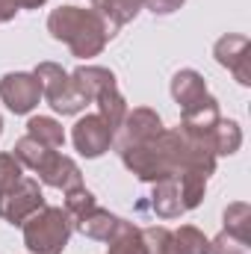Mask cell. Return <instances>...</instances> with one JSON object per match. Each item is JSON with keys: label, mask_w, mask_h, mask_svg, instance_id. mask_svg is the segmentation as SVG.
Instances as JSON below:
<instances>
[{"label": "cell", "mask_w": 251, "mask_h": 254, "mask_svg": "<svg viewBox=\"0 0 251 254\" xmlns=\"http://www.w3.org/2000/svg\"><path fill=\"white\" fill-rule=\"evenodd\" d=\"M92 9H98L116 30L119 27H125L130 24L136 15H139V9H142V0H101L98 6H92Z\"/></svg>", "instance_id": "22"}, {"label": "cell", "mask_w": 251, "mask_h": 254, "mask_svg": "<svg viewBox=\"0 0 251 254\" xmlns=\"http://www.w3.org/2000/svg\"><path fill=\"white\" fill-rule=\"evenodd\" d=\"M219 119H222V113H219V101L213 98V95H207V98H201L198 104H192L187 110H181V125L187 133H198V136H210L213 133V127L219 125Z\"/></svg>", "instance_id": "12"}, {"label": "cell", "mask_w": 251, "mask_h": 254, "mask_svg": "<svg viewBox=\"0 0 251 254\" xmlns=\"http://www.w3.org/2000/svg\"><path fill=\"white\" fill-rule=\"evenodd\" d=\"M95 207H98V198L86 190V187H77V190L65 192V207H63V210L68 213L71 225H74V222H80L83 216H89Z\"/></svg>", "instance_id": "24"}, {"label": "cell", "mask_w": 251, "mask_h": 254, "mask_svg": "<svg viewBox=\"0 0 251 254\" xmlns=\"http://www.w3.org/2000/svg\"><path fill=\"white\" fill-rule=\"evenodd\" d=\"M21 178H24V166L18 163V157L12 151H0V195L12 190Z\"/></svg>", "instance_id": "26"}, {"label": "cell", "mask_w": 251, "mask_h": 254, "mask_svg": "<svg viewBox=\"0 0 251 254\" xmlns=\"http://www.w3.org/2000/svg\"><path fill=\"white\" fill-rule=\"evenodd\" d=\"M163 133V119L157 110L151 107H136V110H127L125 122L119 125L116 136H113V148L122 154L125 148H133V145H142L154 136Z\"/></svg>", "instance_id": "7"}, {"label": "cell", "mask_w": 251, "mask_h": 254, "mask_svg": "<svg viewBox=\"0 0 251 254\" xmlns=\"http://www.w3.org/2000/svg\"><path fill=\"white\" fill-rule=\"evenodd\" d=\"M48 33L68 45V51L77 60H92L98 57L107 42L116 36V27L98 12V9H83V6H60L48 15Z\"/></svg>", "instance_id": "2"}, {"label": "cell", "mask_w": 251, "mask_h": 254, "mask_svg": "<svg viewBox=\"0 0 251 254\" xmlns=\"http://www.w3.org/2000/svg\"><path fill=\"white\" fill-rule=\"evenodd\" d=\"M92 104H98V116L107 125L113 127V130H119V125L125 122V116H127V101H125V95L119 92V83L116 86H107Z\"/></svg>", "instance_id": "17"}, {"label": "cell", "mask_w": 251, "mask_h": 254, "mask_svg": "<svg viewBox=\"0 0 251 254\" xmlns=\"http://www.w3.org/2000/svg\"><path fill=\"white\" fill-rule=\"evenodd\" d=\"M0 101L6 104L9 113L15 116H27L39 107L42 101V86L33 74L27 71H9L0 77Z\"/></svg>", "instance_id": "6"}, {"label": "cell", "mask_w": 251, "mask_h": 254, "mask_svg": "<svg viewBox=\"0 0 251 254\" xmlns=\"http://www.w3.org/2000/svg\"><path fill=\"white\" fill-rule=\"evenodd\" d=\"M0 136H3V119H0Z\"/></svg>", "instance_id": "31"}, {"label": "cell", "mask_w": 251, "mask_h": 254, "mask_svg": "<svg viewBox=\"0 0 251 254\" xmlns=\"http://www.w3.org/2000/svg\"><path fill=\"white\" fill-rule=\"evenodd\" d=\"M222 222H225V234H231V237L251 246V204H246V201L228 204L225 213H222Z\"/></svg>", "instance_id": "19"}, {"label": "cell", "mask_w": 251, "mask_h": 254, "mask_svg": "<svg viewBox=\"0 0 251 254\" xmlns=\"http://www.w3.org/2000/svg\"><path fill=\"white\" fill-rule=\"evenodd\" d=\"M119 219H122V216H116V213H110V210H104V207H95L89 216H83L80 222H74V231H80L86 240L107 243V240L113 237Z\"/></svg>", "instance_id": "15"}, {"label": "cell", "mask_w": 251, "mask_h": 254, "mask_svg": "<svg viewBox=\"0 0 251 254\" xmlns=\"http://www.w3.org/2000/svg\"><path fill=\"white\" fill-rule=\"evenodd\" d=\"M18 3V9H39V6H45L48 0H15Z\"/></svg>", "instance_id": "30"}, {"label": "cell", "mask_w": 251, "mask_h": 254, "mask_svg": "<svg viewBox=\"0 0 251 254\" xmlns=\"http://www.w3.org/2000/svg\"><path fill=\"white\" fill-rule=\"evenodd\" d=\"M151 210L172 222V219H181L187 210H184V201H181V190H178V181H160L154 184V192H151Z\"/></svg>", "instance_id": "14"}, {"label": "cell", "mask_w": 251, "mask_h": 254, "mask_svg": "<svg viewBox=\"0 0 251 254\" xmlns=\"http://www.w3.org/2000/svg\"><path fill=\"white\" fill-rule=\"evenodd\" d=\"M207 175L201 172H184L178 178V190H181V201H184V210H195L201 201H204V192H207Z\"/></svg>", "instance_id": "23"}, {"label": "cell", "mask_w": 251, "mask_h": 254, "mask_svg": "<svg viewBox=\"0 0 251 254\" xmlns=\"http://www.w3.org/2000/svg\"><path fill=\"white\" fill-rule=\"evenodd\" d=\"M18 15V3L15 0H0V24H9Z\"/></svg>", "instance_id": "29"}, {"label": "cell", "mask_w": 251, "mask_h": 254, "mask_svg": "<svg viewBox=\"0 0 251 254\" xmlns=\"http://www.w3.org/2000/svg\"><path fill=\"white\" fill-rule=\"evenodd\" d=\"M184 3H187V0H142V6L151 9L154 15H172V12H178Z\"/></svg>", "instance_id": "28"}, {"label": "cell", "mask_w": 251, "mask_h": 254, "mask_svg": "<svg viewBox=\"0 0 251 254\" xmlns=\"http://www.w3.org/2000/svg\"><path fill=\"white\" fill-rule=\"evenodd\" d=\"M48 151H54V148H48V145L36 142L33 136H21V139L15 142V148H12V154L18 157V163H21L24 169H33V172H36V166L45 160V154H48Z\"/></svg>", "instance_id": "25"}, {"label": "cell", "mask_w": 251, "mask_h": 254, "mask_svg": "<svg viewBox=\"0 0 251 254\" xmlns=\"http://www.w3.org/2000/svg\"><path fill=\"white\" fill-rule=\"evenodd\" d=\"M42 207H45V192L36 178H21L12 190L0 195V219L15 225V228H21Z\"/></svg>", "instance_id": "5"}, {"label": "cell", "mask_w": 251, "mask_h": 254, "mask_svg": "<svg viewBox=\"0 0 251 254\" xmlns=\"http://www.w3.org/2000/svg\"><path fill=\"white\" fill-rule=\"evenodd\" d=\"M27 136H33L36 142H42V145H48V148H54V151L65 145L63 125H60L57 119H51V116H33V119L27 122Z\"/></svg>", "instance_id": "20"}, {"label": "cell", "mask_w": 251, "mask_h": 254, "mask_svg": "<svg viewBox=\"0 0 251 254\" xmlns=\"http://www.w3.org/2000/svg\"><path fill=\"white\" fill-rule=\"evenodd\" d=\"M210 254H251V249L249 243H243V240H237V237L222 231L219 237L210 240Z\"/></svg>", "instance_id": "27"}, {"label": "cell", "mask_w": 251, "mask_h": 254, "mask_svg": "<svg viewBox=\"0 0 251 254\" xmlns=\"http://www.w3.org/2000/svg\"><path fill=\"white\" fill-rule=\"evenodd\" d=\"M207 80L195 71V68H181L175 77H172V98L178 101L181 110H187L192 104H198L201 98H207Z\"/></svg>", "instance_id": "13"}, {"label": "cell", "mask_w": 251, "mask_h": 254, "mask_svg": "<svg viewBox=\"0 0 251 254\" xmlns=\"http://www.w3.org/2000/svg\"><path fill=\"white\" fill-rule=\"evenodd\" d=\"M107 243H110V252L107 254H148L142 228H136L127 219H119V225H116V231H113V237Z\"/></svg>", "instance_id": "16"}, {"label": "cell", "mask_w": 251, "mask_h": 254, "mask_svg": "<svg viewBox=\"0 0 251 254\" xmlns=\"http://www.w3.org/2000/svg\"><path fill=\"white\" fill-rule=\"evenodd\" d=\"M216 151L210 136L187 133L184 127L166 130L142 145H133L122 151V163L127 172H133L142 184H160V181H178L184 172H216Z\"/></svg>", "instance_id": "1"}, {"label": "cell", "mask_w": 251, "mask_h": 254, "mask_svg": "<svg viewBox=\"0 0 251 254\" xmlns=\"http://www.w3.org/2000/svg\"><path fill=\"white\" fill-rule=\"evenodd\" d=\"M21 231H24V246L30 249V254H63L74 225L63 207L45 204L21 225Z\"/></svg>", "instance_id": "3"}, {"label": "cell", "mask_w": 251, "mask_h": 254, "mask_svg": "<svg viewBox=\"0 0 251 254\" xmlns=\"http://www.w3.org/2000/svg\"><path fill=\"white\" fill-rule=\"evenodd\" d=\"M71 74V83H74V89L80 92V98L86 101V104H92L107 86H116L119 80H116V74L110 71V68H104V65H77L74 71H68Z\"/></svg>", "instance_id": "11"}, {"label": "cell", "mask_w": 251, "mask_h": 254, "mask_svg": "<svg viewBox=\"0 0 251 254\" xmlns=\"http://www.w3.org/2000/svg\"><path fill=\"white\" fill-rule=\"evenodd\" d=\"M210 142H213L216 157H231L243 148V127L234 119H219V125L210 133Z\"/></svg>", "instance_id": "18"}, {"label": "cell", "mask_w": 251, "mask_h": 254, "mask_svg": "<svg viewBox=\"0 0 251 254\" xmlns=\"http://www.w3.org/2000/svg\"><path fill=\"white\" fill-rule=\"evenodd\" d=\"M213 57L222 68H228L240 86H251V42L249 36L228 33L213 45Z\"/></svg>", "instance_id": "9"}, {"label": "cell", "mask_w": 251, "mask_h": 254, "mask_svg": "<svg viewBox=\"0 0 251 254\" xmlns=\"http://www.w3.org/2000/svg\"><path fill=\"white\" fill-rule=\"evenodd\" d=\"M33 77L39 80L42 98L51 104L54 113H60V116H77V113L86 107V101L80 98V92H77L74 83H71V74L65 71L63 65L39 63L36 71H33Z\"/></svg>", "instance_id": "4"}, {"label": "cell", "mask_w": 251, "mask_h": 254, "mask_svg": "<svg viewBox=\"0 0 251 254\" xmlns=\"http://www.w3.org/2000/svg\"><path fill=\"white\" fill-rule=\"evenodd\" d=\"M113 136H116V130L107 125L98 113H92V116H83L74 130H71V142H74V148L86 157V160H98L101 154H107L110 148H113Z\"/></svg>", "instance_id": "8"}, {"label": "cell", "mask_w": 251, "mask_h": 254, "mask_svg": "<svg viewBox=\"0 0 251 254\" xmlns=\"http://www.w3.org/2000/svg\"><path fill=\"white\" fill-rule=\"evenodd\" d=\"M172 249L175 254H210V240L195 225H181L172 231Z\"/></svg>", "instance_id": "21"}, {"label": "cell", "mask_w": 251, "mask_h": 254, "mask_svg": "<svg viewBox=\"0 0 251 254\" xmlns=\"http://www.w3.org/2000/svg\"><path fill=\"white\" fill-rule=\"evenodd\" d=\"M98 3H101V0H92V6H98Z\"/></svg>", "instance_id": "32"}, {"label": "cell", "mask_w": 251, "mask_h": 254, "mask_svg": "<svg viewBox=\"0 0 251 254\" xmlns=\"http://www.w3.org/2000/svg\"><path fill=\"white\" fill-rule=\"evenodd\" d=\"M36 175H39V181H42L45 187H54V190H63V192L83 187V172H80V166H77L71 157L60 154V151H48L45 160L36 166Z\"/></svg>", "instance_id": "10"}]
</instances>
